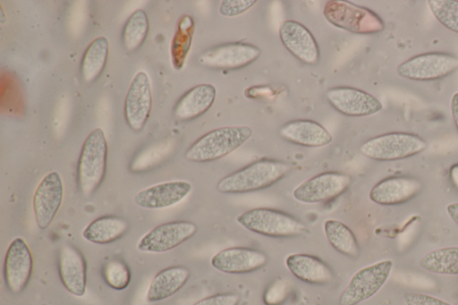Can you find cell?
Wrapping results in <instances>:
<instances>
[{"mask_svg":"<svg viewBox=\"0 0 458 305\" xmlns=\"http://www.w3.org/2000/svg\"><path fill=\"white\" fill-rule=\"evenodd\" d=\"M290 171L291 165L286 162L261 158L222 178L216 189L226 194L256 191L275 184Z\"/></svg>","mask_w":458,"mask_h":305,"instance_id":"6da1fadb","label":"cell"},{"mask_svg":"<svg viewBox=\"0 0 458 305\" xmlns=\"http://www.w3.org/2000/svg\"><path fill=\"white\" fill-rule=\"evenodd\" d=\"M107 142L100 128L86 138L77 165V186L81 194L89 198L100 187L106 173Z\"/></svg>","mask_w":458,"mask_h":305,"instance_id":"7a4b0ae2","label":"cell"},{"mask_svg":"<svg viewBox=\"0 0 458 305\" xmlns=\"http://www.w3.org/2000/svg\"><path fill=\"white\" fill-rule=\"evenodd\" d=\"M252 133V130L244 125L212 130L199 138L187 149L185 157L198 163L220 159L243 145Z\"/></svg>","mask_w":458,"mask_h":305,"instance_id":"3957f363","label":"cell"},{"mask_svg":"<svg viewBox=\"0 0 458 305\" xmlns=\"http://www.w3.org/2000/svg\"><path fill=\"white\" fill-rule=\"evenodd\" d=\"M236 222L252 233L272 238H292L308 231L307 226L293 216L267 208L250 209L239 215Z\"/></svg>","mask_w":458,"mask_h":305,"instance_id":"277c9868","label":"cell"},{"mask_svg":"<svg viewBox=\"0 0 458 305\" xmlns=\"http://www.w3.org/2000/svg\"><path fill=\"white\" fill-rule=\"evenodd\" d=\"M428 147L417 134L394 131L367 140L360 147L361 154L377 161H395L416 156Z\"/></svg>","mask_w":458,"mask_h":305,"instance_id":"5b68a950","label":"cell"},{"mask_svg":"<svg viewBox=\"0 0 458 305\" xmlns=\"http://www.w3.org/2000/svg\"><path fill=\"white\" fill-rule=\"evenodd\" d=\"M323 13L330 24L354 34H376L385 28L384 21L376 13L348 1H327Z\"/></svg>","mask_w":458,"mask_h":305,"instance_id":"8992f818","label":"cell"},{"mask_svg":"<svg viewBox=\"0 0 458 305\" xmlns=\"http://www.w3.org/2000/svg\"><path fill=\"white\" fill-rule=\"evenodd\" d=\"M394 267L391 259H383L359 269L339 297L340 305H357L374 296L386 283Z\"/></svg>","mask_w":458,"mask_h":305,"instance_id":"52a82bcc","label":"cell"},{"mask_svg":"<svg viewBox=\"0 0 458 305\" xmlns=\"http://www.w3.org/2000/svg\"><path fill=\"white\" fill-rule=\"evenodd\" d=\"M458 69V57L430 52L414 55L396 67L398 76L411 80L429 81L445 78Z\"/></svg>","mask_w":458,"mask_h":305,"instance_id":"ba28073f","label":"cell"},{"mask_svg":"<svg viewBox=\"0 0 458 305\" xmlns=\"http://www.w3.org/2000/svg\"><path fill=\"white\" fill-rule=\"evenodd\" d=\"M352 176L340 172L318 174L298 185L293 191V198L306 204L331 200L343 194L352 183Z\"/></svg>","mask_w":458,"mask_h":305,"instance_id":"9c48e42d","label":"cell"},{"mask_svg":"<svg viewBox=\"0 0 458 305\" xmlns=\"http://www.w3.org/2000/svg\"><path fill=\"white\" fill-rule=\"evenodd\" d=\"M197 225L179 220L161 224L145 233L137 243V250L147 253H163L174 249L196 233Z\"/></svg>","mask_w":458,"mask_h":305,"instance_id":"30bf717a","label":"cell"},{"mask_svg":"<svg viewBox=\"0 0 458 305\" xmlns=\"http://www.w3.org/2000/svg\"><path fill=\"white\" fill-rule=\"evenodd\" d=\"M261 50L250 43L221 44L203 52L199 61L205 67L215 70H238L255 62Z\"/></svg>","mask_w":458,"mask_h":305,"instance_id":"8fae6325","label":"cell"},{"mask_svg":"<svg viewBox=\"0 0 458 305\" xmlns=\"http://www.w3.org/2000/svg\"><path fill=\"white\" fill-rule=\"evenodd\" d=\"M64 199V184L59 173L52 171L38 183L33 196L32 207L37 225L45 230L50 226Z\"/></svg>","mask_w":458,"mask_h":305,"instance_id":"7c38bea8","label":"cell"},{"mask_svg":"<svg viewBox=\"0 0 458 305\" xmlns=\"http://www.w3.org/2000/svg\"><path fill=\"white\" fill-rule=\"evenodd\" d=\"M33 269V258L26 241L15 238L9 245L4 262V279L7 289L14 294L28 285Z\"/></svg>","mask_w":458,"mask_h":305,"instance_id":"4fadbf2b","label":"cell"},{"mask_svg":"<svg viewBox=\"0 0 458 305\" xmlns=\"http://www.w3.org/2000/svg\"><path fill=\"white\" fill-rule=\"evenodd\" d=\"M326 98L337 112L347 116H368L383 108L373 95L352 87H334L326 92Z\"/></svg>","mask_w":458,"mask_h":305,"instance_id":"5bb4252c","label":"cell"},{"mask_svg":"<svg viewBox=\"0 0 458 305\" xmlns=\"http://www.w3.org/2000/svg\"><path fill=\"white\" fill-rule=\"evenodd\" d=\"M151 108L150 80L146 72H139L130 84L124 101V117L129 127L135 131L142 130Z\"/></svg>","mask_w":458,"mask_h":305,"instance_id":"9a60e30c","label":"cell"},{"mask_svg":"<svg viewBox=\"0 0 458 305\" xmlns=\"http://www.w3.org/2000/svg\"><path fill=\"white\" fill-rule=\"evenodd\" d=\"M279 37L284 47L301 63L313 65L319 61V47L310 32L303 24L284 21L279 28Z\"/></svg>","mask_w":458,"mask_h":305,"instance_id":"2e32d148","label":"cell"},{"mask_svg":"<svg viewBox=\"0 0 458 305\" xmlns=\"http://www.w3.org/2000/svg\"><path fill=\"white\" fill-rule=\"evenodd\" d=\"M423 188L421 181L415 177L390 176L379 181L370 190L369 199L381 206L404 204L414 199Z\"/></svg>","mask_w":458,"mask_h":305,"instance_id":"e0dca14e","label":"cell"},{"mask_svg":"<svg viewBox=\"0 0 458 305\" xmlns=\"http://www.w3.org/2000/svg\"><path fill=\"white\" fill-rule=\"evenodd\" d=\"M268 261L264 252L247 247H231L216 253L211 266L225 274H246L263 267Z\"/></svg>","mask_w":458,"mask_h":305,"instance_id":"ac0fdd59","label":"cell"},{"mask_svg":"<svg viewBox=\"0 0 458 305\" xmlns=\"http://www.w3.org/2000/svg\"><path fill=\"white\" fill-rule=\"evenodd\" d=\"M57 267L64 288L74 296H83L87 288V263L80 250L64 244L59 251Z\"/></svg>","mask_w":458,"mask_h":305,"instance_id":"d6986e66","label":"cell"},{"mask_svg":"<svg viewBox=\"0 0 458 305\" xmlns=\"http://www.w3.org/2000/svg\"><path fill=\"white\" fill-rule=\"evenodd\" d=\"M191 191L189 182L169 181L141 190L134 196V202L145 209L165 208L182 201Z\"/></svg>","mask_w":458,"mask_h":305,"instance_id":"ffe728a7","label":"cell"},{"mask_svg":"<svg viewBox=\"0 0 458 305\" xmlns=\"http://www.w3.org/2000/svg\"><path fill=\"white\" fill-rule=\"evenodd\" d=\"M285 266L293 276L310 284L326 285L335 278L333 269L325 261L310 254H290Z\"/></svg>","mask_w":458,"mask_h":305,"instance_id":"44dd1931","label":"cell"},{"mask_svg":"<svg viewBox=\"0 0 458 305\" xmlns=\"http://www.w3.org/2000/svg\"><path fill=\"white\" fill-rule=\"evenodd\" d=\"M280 136L288 142L308 148L328 145L332 135L320 123L310 119H296L283 124Z\"/></svg>","mask_w":458,"mask_h":305,"instance_id":"7402d4cb","label":"cell"},{"mask_svg":"<svg viewBox=\"0 0 458 305\" xmlns=\"http://www.w3.org/2000/svg\"><path fill=\"white\" fill-rule=\"evenodd\" d=\"M216 95V88L208 83L190 89L175 104L174 118L178 121H190L199 117L213 106Z\"/></svg>","mask_w":458,"mask_h":305,"instance_id":"603a6c76","label":"cell"},{"mask_svg":"<svg viewBox=\"0 0 458 305\" xmlns=\"http://www.w3.org/2000/svg\"><path fill=\"white\" fill-rule=\"evenodd\" d=\"M190 276L189 268L183 266L162 269L150 282L146 295L147 301L154 303L168 299L184 286Z\"/></svg>","mask_w":458,"mask_h":305,"instance_id":"cb8c5ba5","label":"cell"},{"mask_svg":"<svg viewBox=\"0 0 458 305\" xmlns=\"http://www.w3.org/2000/svg\"><path fill=\"white\" fill-rule=\"evenodd\" d=\"M129 229V222L121 216H103L93 220L83 230L82 236L89 242L109 244L122 238Z\"/></svg>","mask_w":458,"mask_h":305,"instance_id":"d4e9b609","label":"cell"},{"mask_svg":"<svg viewBox=\"0 0 458 305\" xmlns=\"http://www.w3.org/2000/svg\"><path fill=\"white\" fill-rule=\"evenodd\" d=\"M108 53L109 43L105 37H98L89 45L81 64V76L85 83H92L101 75Z\"/></svg>","mask_w":458,"mask_h":305,"instance_id":"484cf974","label":"cell"},{"mask_svg":"<svg viewBox=\"0 0 458 305\" xmlns=\"http://www.w3.org/2000/svg\"><path fill=\"white\" fill-rule=\"evenodd\" d=\"M324 233L330 245L339 253L352 258L360 256L356 236L344 223L327 219L324 223Z\"/></svg>","mask_w":458,"mask_h":305,"instance_id":"4316f807","label":"cell"},{"mask_svg":"<svg viewBox=\"0 0 458 305\" xmlns=\"http://www.w3.org/2000/svg\"><path fill=\"white\" fill-rule=\"evenodd\" d=\"M419 265L433 274L458 275V247L433 250L420 259Z\"/></svg>","mask_w":458,"mask_h":305,"instance_id":"83f0119b","label":"cell"},{"mask_svg":"<svg viewBox=\"0 0 458 305\" xmlns=\"http://www.w3.org/2000/svg\"><path fill=\"white\" fill-rule=\"evenodd\" d=\"M149 29L148 19L145 11L138 9L134 11L126 21L122 40L125 50L134 52L144 43Z\"/></svg>","mask_w":458,"mask_h":305,"instance_id":"f1b7e54d","label":"cell"},{"mask_svg":"<svg viewBox=\"0 0 458 305\" xmlns=\"http://www.w3.org/2000/svg\"><path fill=\"white\" fill-rule=\"evenodd\" d=\"M194 31L192 18L185 15L179 23L171 47L172 60L174 68L181 69L191 47Z\"/></svg>","mask_w":458,"mask_h":305,"instance_id":"f546056e","label":"cell"},{"mask_svg":"<svg viewBox=\"0 0 458 305\" xmlns=\"http://www.w3.org/2000/svg\"><path fill=\"white\" fill-rule=\"evenodd\" d=\"M427 4L431 13L440 24L458 33V1L428 0Z\"/></svg>","mask_w":458,"mask_h":305,"instance_id":"4dcf8cb0","label":"cell"},{"mask_svg":"<svg viewBox=\"0 0 458 305\" xmlns=\"http://www.w3.org/2000/svg\"><path fill=\"white\" fill-rule=\"evenodd\" d=\"M103 278L110 288L122 291L130 284L131 271L123 261L111 259L103 267Z\"/></svg>","mask_w":458,"mask_h":305,"instance_id":"1f68e13d","label":"cell"},{"mask_svg":"<svg viewBox=\"0 0 458 305\" xmlns=\"http://www.w3.org/2000/svg\"><path fill=\"white\" fill-rule=\"evenodd\" d=\"M257 0H224L220 3L219 13L225 17H234L251 8Z\"/></svg>","mask_w":458,"mask_h":305,"instance_id":"d6a6232c","label":"cell"},{"mask_svg":"<svg viewBox=\"0 0 458 305\" xmlns=\"http://www.w3.org/2000/svg\"><path fill=\"white\" fill-rule=\"evenodd\" d=\"M403 298L405 305H452L440 298L421 292H404Z\"/></svg>","mask_w":458,"mask_h":305,"instance_id":"836d02e7","label":"cell"},{"mask_svg":"<svg viewBox=\"0 0 458 305\" xmlns=\"http://www.w3.org/2000/svg\"><path fill=\"white\" fill-rule=\"evenodd\" d=\"M241 296L235 292L216 293L205 297L193 305H239Z\"/></svg>","mask_w":458,"mask_h":305,"instance_id":"e575fe53","label":"cell"},{"mask_svg":"<svg viewBox=\"0 0 458 305\" xmlns=\"http://www.w3.org/2000/svg\"><path fill=\"white\" fill-rule=\"evenodd\" d=\"M450 109L455 127L458 131V92H455L451 97Z\"/></svg>","mask_w":458,"mask_h":305,"instance_id":"d590c367","label":"cell"},{"mask_svg":"<svg viewBox=\"0 0 458 305\" xmlns=\"http://www.w3.org/2000/svg\"><path fill=\"white\" fill-rule=\"evenodd\" d=\"M446 213L449 217L458 225V202L447 205Z\"/></svg>","mask_w":458,"mask_h":305,"instance_id":"8d00e7d4","label":"cell"},{"mask_svg":"<svg viewBox=\"0 0 458 305\" xmlns=\"http://www.w3.org/2000/svg\"><path fill=\"white\" fill-rule=\"evenodd\" d=\"M41 305H48V304H46V303H42Z\"/></svg>","mask_w":458,"mask_h":305,"instance_id":"74e56055","label":"cell"}]
</instances>
